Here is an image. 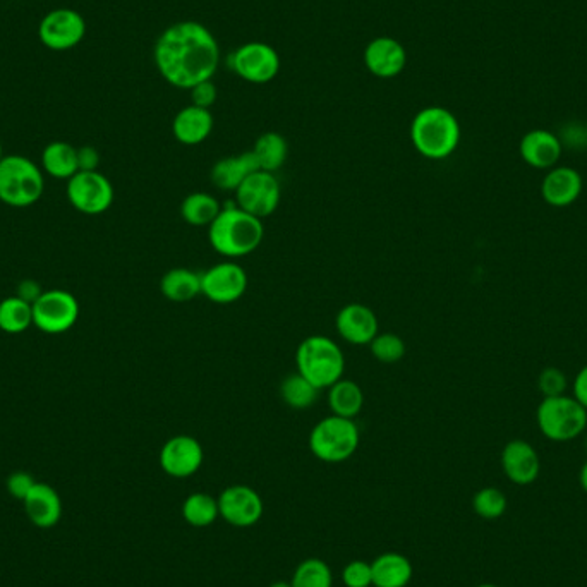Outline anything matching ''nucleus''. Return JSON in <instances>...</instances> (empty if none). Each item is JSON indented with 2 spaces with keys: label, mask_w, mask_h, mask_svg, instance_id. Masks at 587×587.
I'll return each instance as SVG.
<instances>
[{
  "label": "nucleus",
  "mask_w": 587,
  "mask_h": 587,
  "mask_svg": "<svg viewBox=\"0 0 587 587\" xmlns=\"http://www.w3.org/2000/svg\"><path fill=\"white\" fill-rule=\"evenodd\" d=\"M155 62L167 83L191 90L217 73L220 49L206 26L182 21L167 28L158 38Z\"/></svg>",
  "instance_id": "nucleus-1"
},
{
  "label": "nucleus",
  "mask_w": 587,
  "mask_h": 587,
  "mask_svg": "<svg viewBox=\"0 0 587 587\" xmlns=\"http://www.w3.org/2000/svg\"><path fill=\"white\" fill-rule=\"evenodd\" d=\"M265 237L260 218L249 215L237 205L224 206L208 227V239L218 255L237 260L255 253Z\"/></svg>",
  "instance_id": "nucleus-2"
},
{
  "label": "nucleus",
  "mask_w": 587,
  "mask_h": 587,
  "mask_svg": "<svg viewBox=\"0 0 587 587\" xmlns=\"http://www.w3.org/2000/svg\"><path fill=\"white\" fill-rule=\"evenodd\" d=\"M411 141L424 158L445 160L459 148V121L448 109L426 107L412 119Z\"/></svg>",
  "instance_id": "nucleus-3"
},
{
  "label": "nucleus",
  "mask_w": 587,
  "mask_h": 587,
  "mask_svg": "<svg viewBox=\"0 0 587 587\" xmlns=\"http://www.w3.org/2000/svg\"><path fill=\"white\" fill-rule=\"evenodd\" d=\"M296 366L297 373L318 390H328L344 378V352L330 337L309 335L297 347Z\"/></svg>",
  "instance_id": "nucleus-4"
},
{
  "label": "nucleus",
  "mask_w": 587,
  "mask_h": 587,
  "mask_svg": "<svg viewBox=\"0 0 587 587\" xmlns=\"http://www.w3.org/2000/svg\"><path fill=\"white\" fill-rule=\"evenodd\" d=\"M45 177L33 160L7 155L0 160V201L13 208H28L42 200Z\"/></svg>",
  "instance_id": "nucleus-5"
},
{
  "label": "nucleus",
  "mask_w": 587,
  "mask_h": 587,
  "mask_svg": "<svg viewBox=\"0 0 587 587\" xmlns=\"http://www.w3.org/2000/svg\"><path fill=\"white\" fill-rule=\"evenodd\" d=\"M361 431L354 419L327 416L313 426L309 433V450L316 459L328 464H339L356 454Z\"/></svg>",
  "instance_id": "nucleus-6"
},
{
  "label": "nucleus",
  "mask_w": 587,
  "mask_h": 587,
  "mask_svg": "<svg viewBox=\"0 0 587 587\" xmlns=\"http://www.w3.org/2000/svg\"><path fill=\"white\" fill-rule=\"evenodd\" d=\"M541 433L553 442H569L587 428V411L570 395L543 397L536 411Z\"/></svg>",
  "instance_id": "nucleus-7"
},
{
  "label": "nucleus",
  "mask_w": 587,
  "mask_h": 587,
  "mask_svg": "<svg viewBox=\"0 0 587 587\" xmlns=\"http://www.w3.org/2000/svg\"><path fill=\"white\" fill-rule=\"evenodd\" d=\"M79 318L78 299L71 292L54 289L43 291L33 303V327L49 335H61L71 330Z\"/></svg>",
  "instance_id": "nucleus-8"
},
{
  "label": "nucleus",
  "mask_w": 587,
  "mask_h": 587,
  "mask_svg": "<svg viewBox=\"0 0 587 587\" xmlns=\"http://www.w3.org/2000/svg\"><path fill=\"white\" fill-rule=\"evenodd\" d=\"M67 200L83 215H102L114 203V186L102 172H78L67 181Z\"/></svg>",
  "instance_id": "nucleus-9"
},
{
  "label": "nucleus",
  "mask_w": 587,
  "mask_h": 587,
  "mask_svg": "<svg viewBox=\"0 0 587 587\" xmlns=\"http://www.w3.org/2000/svg\"><path fill=\"white\" fill-rule=\"evenodd\" d=\"M280 200L282 188L279 179L267 170H256L236 191V205L260 220L277 212Z\"/></svg>",
  "instance_id": "nucleus-10"
},
{
  "label": "nucleus",
  "mask_w": 587,
  "mask_h": 587,
  "mask_svg": "<svg viewBox=\"0 0 587 587\" xmlns=\"http://www.w3.org/2000/svg\"><path fill=\"white\" fill-rule=\"evenodd\" d=\"M248 289V273L236 261H222L201 273V296L215 304L239 301Z\"/></svg>",
  "instance_id": "nucleus-11"
},
{
  "label": "nucleus",
  "mask_w": 587,
  "mask_h": 587,
  "mask_svg": "<svg viewBox=\"0 0 587 587\" xmlns=\"http://www.w3.org/2000/svg\"><path fill=\"white\" fill-rule=\"evenodd\" d=\"M86 35V21L74 9H54L38 26V37L47 49L64 52L78 47Z\"/></svg>",
  "instance_id": "nucleus-12"
},
{
  "label": "nucleus",
  "mask_w": 587,
  "mask_h": 587,
  "mask_svg": "<svg viewBox=\"0 0 587 587\" xmlns=\"http://www.w3.org/2000/svg\"><path fill=\"white\" fill-rule=\"evenodd\" d=\"M230 67L249 83L265 85L279 74L280 57L267 43L251 42L230 55Z\"/></svg>",
  "instance_id": "nucleus-13"
},
{
  "label": "nucleus",
  "mask_w": 587,
  "mask_h": 587,
  "mask_svg": "<svg viewBox=\"0 0 587 587\" xmlns=\"http://www.w3.org/2000/svg\"><path fill=\"white\" fill-rule=\"evenodd\" d=\"M218 500L220 517L234 527H251L263 517V500L251 486L232 485L225 488Z\"/></svg>",
  "instance_id": "nucleus-14"
},
{
  "label": "nucleus",
  "mask_w": 587,
  "mask_h": 587,
  "mask_svg": "<svg viewBox=\"0 0 587 587\" xmlns=\"http://www.w3.org/2000/svg\"><path fill=\"white\" fill-rule=\"evenodd\" d=\"M205 460L201 443L191 435L172 436L160 450V467L170 478H191Z\"/></svg>",
  "instance_id": "nucleus-15"
},
{
  "label": "nucleus",
  "mask_w": 587,
  "mask_h": 587,
  "mask_svg": "<svg viewBox=\"0 0 587 587\" xmlns=\"http://www.w3.org/2000/svg\"><path fill=\"white\" fill-rule=\"evenodd\" d=\"M335 328L340 337L352 345H370L380 333L375 311L361 303L345 304L337 313Z\"/></svg>",
  "instance_id": "nucleus-16"
},
{
  "label": "nucleus",
  "mask_w": 587,
  "mask_h": 587,
  "mask_svg": "<svg viewBox=\"0 0 587 587\" xmlns=\"http://www.w3.org/2000/svg\"><path fill=\"white\" fill-rule=\"evenodd\" d=\"M584 181L579 170L567 165H557L548 170L541 182V198L553 208H565L579 200Z\"/></svg>",
  "instance_id": "nucleus-17"
},
{
  "label": "nucleus",
  "mask_w": 587,
  "mask_h": 587,
  "mask_svg": "<svg viewBox=\"0 0 587 587\" xmlns=\"http://www.w3.org/2000/svg\"><path fill=\"white\" fill-rule=\"evenodd\" d=\"M562 140L546 129H533L522 136L519 153L529 167L550 170L557 167L562 157Z\"/></svg>",
  "instance_id": "nucleus-18"
},
{
  "label": "nucleus",
  "mask_w": 587,
  "mask_h": 587,
  "mask_svg": "<svg viewBox=\"0 0 587 587\" xmlns=\"http://www.w3.org/2000/svg\"><path fill=\"white\" fill-rule=\"evenodd\" d=\"M364 62L370 73L378 78H395L404 71L407 62L406 49L394 38H375L364 52Z\"/></svg>",
  "instance_id": "nucleus-19"
},
{
  "label": "nucleus",
  "mask_w": 587,
  "mask_h": 587,
  "mask_svg": "<svg viewBox=\"0 0 587 587\" xmlns=\"http://www.w3.org/2000/svg\"><path fill=\"white\" fill-rule=\"evenodd\" d=\"M502 466L505 474L517 485H529L539 474V457L533 445L512 440L503 448Z\"/></svg>",
  "instance_id": "nucleus-20"
},
{
  "label": "nucleus",
  "mask_w": 587,
  "mask_h": 587,
  "mask_svg": "<svg viewBox=\"0 0 587 587\" xmlns=\"http://www.w3.org/2000/svg\"><path fill=\"white\" fill-rule=\"evenodd\" d=\"M23 503L28 519L37 527L49 529L61 521L62 500L54 486L37 483Z\"/></svg>",
  "instance_id": "nucleus-21"
},
{
  "label": "nucleus",
  "mask_w": 587,
  "mask_h": 587,
  "mask_svg": "<svg viewBox=\"0 0 587 587\" xmlns=\"http://www.w3.org/2000/svg\"><path fill=\"white\" fill-rule=\"evenodd\" d=\"M172 131L182 145L196 146L208 140L213 131V115L208 109L189 105L179 110L172 122Z\"/></svg>",
  "instance_id": "nucleus-22"
},
{
  "label": "nucleus",
  "mask_w": 587,
  "mask_h": 587,
  "mask_svg": "<svg viewBox=\"0 0 587 587\" xmlns=\"http://www.w3.org/2000/svg\"><path fill=\"white\" fill-rule=\"evenodd\" d=\"M260 170L253 152H244L241 155H232V157L222 158L217 164L213 165L212 182L215 188L220 191H234L248 179L251 174Z\"/></svg>",
  "instance_id": "nucleus-23"
},
{
  "label": "nucleus",
  "mask_w": 587,
  "mask_h": 587,
  "mask_svg": "<svg viewBox=\"0 0 587 587\" xmlns=\"http://www.w3.org/2000/svg\"><path fill=\"white\" fill-rule=\"evenodd\" d=\"M373 586L375 587H406L412 579V563L409 558L388 551L371 563Z\"/></svg>",
  "instance_id": "nucleus-24"
},
{
  "label": "nucleus",
  "mask_w": 587,
  "mask_h": 587,
  "mask_svg": "<svg viewBox=\"0 0 587 587\" xmlns=\"http://www.w3.org/2000/svg\"><path fill=\"white\" fill-rule=\"evenodd\" d=\"M42 170L54 179L69 181L78 174V148L66 141H54L43 148Z\"/></svg>",
  "instance_id": "nucleus-25"
},
{
  "label": "nucleus",
  "mask_w": 587,
  "mask_h": 587,
  "mask_svg": "<svg viewBox=\"0 0 587 587\" xmlns=\"http://www.w3.org/2000/svg\"><path fill=\"white\" fill-rule=\"evenodd\" d=\"M160 291L172 303H188L201 296V273L189 268H172L160 280Z\"/></svg>",
  "instance_id": "nucleus-26"
},
{
  "label": "nucleus",
  "mask_w": 587,
  "mask_h": 587,
  "mask_svg": "<svg viewBox=\"0 0 587 587\" xmlns=\"http://www.w3.org/2000/svg\"><path fill=\"white\" fill-rule=\"evenodd\" d=\"M328 407L333 416L354 419L361 414L364 407L363 388L352 380H339L328 388Z\"/></svg>",
  "instance_id": "nucleus-27"
},
{
  "label": "nucleus",
  "mask_w": 587,
  "mask_h": 587,
  "mask_svg": "<svg viewBox=\"0 0 587 587\" xmlns=\"http://www.w3.org/2000/svg\"><path fill=\"white\" fill-rule=\"evenodd\" d=\"M224 206L210 193H191L181 203V217L193 227H210Z\"/></svg>",
  "instance_id": "nucleus-28"
},
{
  "label": "nucleus",
  "mask_w": 587,
  "mask_h": 587,
  "mask_svg": "<svg viewBox=\"0 0 587 587\" xmlns=\"http://www.w3.org/2000/svg\"><path fill=\"white\" fill-rule=\"evenodd\" d=\"M251 152L255 155L260 170L275 174L285 164L289 155V146L282 134L270 131V133L261 134Z\"/></svg>",
  "instance_id": "nucleus-29"
},
{
  "label": "nucleus",
  "mask_w": 587,
  "mask_h": 587,
  "mask_svg": "<svg viewBox=\"0 0 587 587\" xmlns=\"http://www.w3.org/2000/svg\"><path fill=\"white\" fill-rule=\"evenodd\" d=\"M33 327V304L18 296L6 297L0 303V330L18 335Z\"/></svg>",
  "instance_id": "nucleus-30"
},
{
  "label": "nucleus",
  "mask_w": 587,
  "mask_h": 587,
  "mask_svg": "<svg viewBox=\"0 0 587 587\" xmlns=\"http://www.w3.org/2000/svg\"><path fill=\"white\" fill-rule=\"evenodd\" d=\"M321 390L299 373L285 376L280 383V397L294 411H304L315 404Z\"/></svg>",
  "instance_id": "nucleus-31"
},
{
  "label": "nucleus",
  "mask_w": 587,
  "mask_h": 587,
  "mask_svg": "<svg viewBox=\"0 0 587 587\" xmlns=\"http://www.w3.org/2000/svg\"><path fill=\"white\" fill-rule=\"evenodd\" d=\"M220 515L218 500L208 493H191L182 503V517L189 526L208 527L217 521Z\"/></svg>",
  "instance_id": "nucleus-32"
},
{
  "label": "nucleus",
  "mask_w": 587,
  "mask_h": 587,
  "mask_svg": "<svg viewBox=\"0 0 587 587\" xmlns=\"http://www.w3.org/2000/svg\"><path fill=\"white\" fill-rule=\"evenodd\" d=\"M291 584L292 587H332V570L320 558H308L297 565Z\"/></svg>",
  "instance_id": "nucleus-33"
},
{
  "label": "nucleus",
  "mask_w": 587,
  "mask_h": 587,
  "mask_svg": "<svg viewBox=\"0 0 587 587\" xmlns=\"http://www.w3.org/2000/svg\"><path fill=\"white\" fill-rule=\"evenodd\" d=\"M370 351L376 361L395 364L406 356V342L397 333H378L375 339L371 340Z\"/></svg>",
  "instance_id": "nucleus-34"
},
{
  "label": "nucleus",
  "mask_w": 587,
  "mask_h": 587,
  "mask_svg": "<svg viewBox=\"0 0 587 587\" xmlns=\"http://www.w3.org/2000/svg\"><path fill=\"white\" fill-rule=\"evenodd\" d=\"M507 509V498L497 488H485L474 497V510L485 519H497Z\"/></svg>",
  "instance_id": "nucleus-35"
},
{
  "label": "nucleus",
  "mask_w": 587,
  "mask_h": 587,
  "mask_svg": "<svg viewBox=\"0 0 587 587\" xmlns=\"http://www.w3.org/2000/svg\"><path fill=\"white\" fill-rule=\"evenodd\" d=\"M342 582L345 587H371L373 586V572L371 563L363 560H354L347 563L342 570Z\"/></svg>",
  "instance_id": "nucleus-36"
},
{
  "label": "nucleus",
  "mask_w": 587,
  "mask_h": 587,
  "mask_svg": "<svg viewBox=\"0 0 587 587\" xmlns=\"http://www.w3.org/2000/svg\"><path fill=\"white\" fill-rule=\"evenodd\" d=\"M538 385L543 397H557L567 390V376L558 368H545L539 373Z\"/></svg>",
  "instance_id": "nucleus-37"
},
{
  "label": "nucleus",
  "mask_w": 587,
  "mask_h": 587,
  "mask_svg": "<svg viewBox=\"0 0 587 587\" xmlns=\"http://www.w3.org/2000/svg\"><path fill=\"white\" fill-rule=\"evenodd\" d=\"M35 485H37V481H35V478H33L30 473L18 471V473H13L7 478L6 486L7 491H9L14 498H18V500L23 502Z\"/></svg>",
  "instance_id": "nucleus-38"
},
{
  "label": "nucleus",
  "mask_w": 587,
  "mask_h": 587,
  "mask_svg": "<svg viewBox=\"0 0 587 587\" xmlns=\"http://www.w3.org/2000/svg\"><path fill=\"white\" fill-rule=\"evenodd\" d=\"M217 95V86L213 85L212 79L203 81L200 85L191 88V100H193V105L201 107V109L210 110L213 103L217 102Z\"/></svg>",
  "instance_id": "nucleus-39"
},
{
  "label": "nucleus",
  "mask_w": 587,
  "mask_h": 587,
  "mask_svg": "<svg viewBox=\"0 0 587 587\" xmlns=\"http://www.w3.org/2000/svg\"><path fill=\"white\" fill-rule=\"evenodd\" d=\"M100 165V153L93 146H81L78 148L79 172H93Z\"/></svg>",
  "instance_id": "nucleus-40"
},
{
  "label": "nucleus",
  "mask_w": 587,
  "mask_h": 587,
  "mask_svg": "<svg viewBox=\"0 0 587 587\" xmlns=\"http://www.w3.org/2000/svg\"><path fill=\"white\" fill-rule=\"evenodd\" d=\"M43 289L42 285L38 284L37 280H23L18 285V294L16 296L25 299L26 303L33 304L37 301L38 297L42 296Z\"/></svg>",
  "instance_id": "nucleus-41"
},
{
  "label": "nucleus",
  "mask_w": 587,
  "mask_h": 587,
  "mask_svg": "<svg viewBox=\"0 0 587 587\" xmlns=\"http://www.w3.org/2000/svg\"><path fill=\"white\" fill-rule=\"evenodd\" d=\"M572 392H574V399L587 411V366H584L575 376Z\"/></svg>",
  "instance_id": "nucleus-42"
},
{
  "label": "nucleus",
  "mask_w": 587,
  "mask_h": 587,
  "mask_svg": "<svg viewBox=\"0 0 587 587\" xmlns=\"http://www.w3.org/2000/svg\"><path fill=\"white\" fill-rule=\"evenodd\" d=\"M581 485H582V488H584V490L587 491V462H586V464H584V467H582Z\"/></svg>",
  "instance_id": "nucleus-43"
},
{
  "label": "nucleus",
  "mask_w": 587,
  "mask_h": 587,
  "mask_svg": "<svg viewBox=\"0 0 587 587\" xmlns=\"http://www.w3.org/2000/svg\"><path fill=\"white\" fill-rule=\"evenodd\" d=\"M268 587H292V584L291 582L277 581L273 582V584H270Z\"/></svg>",
  "instance_id": "nucleus-44"
},
{
  "label": "nucleus",
  "mask_w": 587,
  "mask_h": 587,
  "mask_svg": "<svg viewBox=\"0 0 587 587\" xmlns=\"http://www.w3.org/2000/svg\"><path fill=\"white\" fill-rule=\"evenodd\" d=\"M4 157H6V155H4V148H2V143H0V160Z\"/></svg>",
  "instance_id": "nucleus-45"
},
{
  "label": "nucleus",
  "mask_w": 587,
  "mask_h": 587,
  "mask_svg": "<svg viewBox=\"0 0 587 587\" xmlns=\"http://www.w3.org/2000/svg\"><path fill=\"white\" fill-rule=\"evenodd\" d=\"M479 587H495V586H490V584H485V586H479Z\"/></svg>",
  "instance_id": "nucleus-46"
},
{
  "label": "nucleus",
  "mask_w": 587,
  "mask_h": 587,
  "mask_svg": "<svg viewBox=\"0 0 587 587\" xmlns=\"http://www.w3.org/2000/svg\"><path fill=\"white\" fill-rule=\"evenodd\" d=\"M586 448H587V440H586Z\"/></svg>",
  "instance_id": "nucleus-47"
},
{
  "label": "nucleus",
  "mask_w": 587,
  "mask_h": 587,
  "mask_svg": "<svg viewBox=\"0 0 587 587\" xmlns=\"http://www.w3.org/2000/svg\"><path fill=\"white\" fill-rule=\"evenodd\" d=\"M587 146V145H586Z\"/></svg>",
  "instance_id": "nucleus-48"
}]
</instances>
